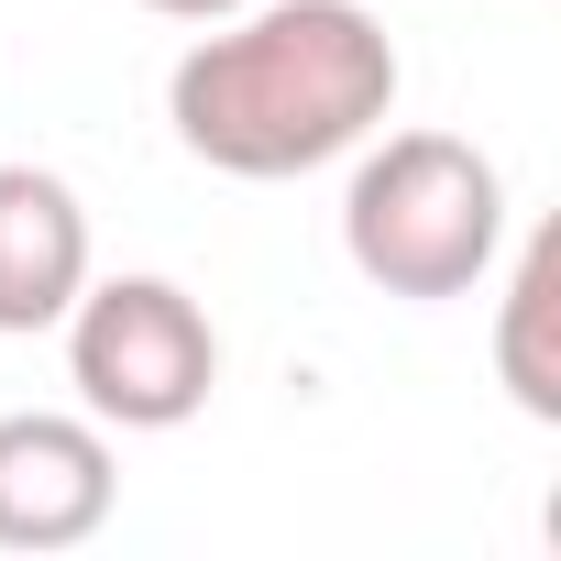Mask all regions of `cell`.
Returning a JSON list of instances; mask_svg holds the SVG:
<instances>
[{
  "instance_id": "obj_4",
  "label": "cell",
  "mask_w": 561,
  "mask_h": 561,
  "mask_svg": "<svg viewBox=\"0 0 561 561\" xmlns=\"http://www.w3.org/2000/svg\"><path fill=\"white\" fill-rule=\"evenodd\" d=\"M122 506L111 430L89 408H12L0 419V550H78Z\"/></svg>"
},
{
  "instance_id": "obj_7",
  "label": "cell",
  "mask_w": 561,
  "mask_h": 561,
  "mask_svg": "<svg viewBox=\"0 0 561 561\" xmlns=\"http://www.w3.org/2000/svg\"><path fill=\"white\" fill-rule=\"evenodd\" d=\"M144 12H165V23H231L242 0H144Z\"/></svg>"
},
{
  "instance_id": "obj_2",
  "label": "cell",
  "mask_w": 561,
  "mask_h": 561,
  "mask_svg": "<svg viewBox=\"0 0 561 561\" xmlns=\"http://www.w3.org/2000/svg\"><path fill=\"white\" fill-rule=\"evenodd\" d=\"M342 253L364 287L440 309L473 298L506 253V176L462 133H364L342 187Z\"/></svg>"
},
{
  "instance_id": "obj_6",
  "label": "cell",
  "mask_w": 561,
  "mask_h": 561,
  "mask_svg": "<svg viewBox=\"0 0 561 561\" xmlns=\"http://www.w3.org/2000/svg\"><path fill=\"white\" fill-rule=\"evenodd\" d=\"M495 375L517 397V419L561 430V231L539 220L506 264V298H495Z\"/></svg>"
},
{
  "instance_id": "obj_3",
  "label": "cell",
  "mask_w": 561,
  "mask_h": 561,
  "mask_svg": "<svg viewBox=\"0 0 561 561\" xmlns=\"http://www.w3.org/2000/svg\"><path fill=\"white\" fill-rule=\"evenodd\" d=\"M67 331V386L100 430H187L220 386V331L176 275H89Z\"/></svg>"
},
{
  "instance_id": "obj_5",
  "label": "cell",
  "mask_w": 561,
  "mask_h": 561,
  "mask_svg": "<svg viewBox=\"0 0 561 561\" xmlns=\"http://www.w3.org/2000/svg\"><path fill=\"white\" fill-rule=\"evenodd\" d=\"M89 287V209L56 165H0V342H34Z\"/></svg>"
},
{
  "instance_id": "obj_1",
  "label": "cell",
  "mask_w": 561,
  "mask_h": 561,
  "mask_svg": "<svg viewBox=\"0 0 561 561\" xmlns=\"http://www.w3.org/2000/svg\"><path fill=\"white\" fill-rule=\"evenodd\" d=\"M397 45L364 0H242L165 78V122L209 176H320L397 122Z\"/></svg>"
}]
</instances>
